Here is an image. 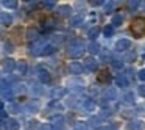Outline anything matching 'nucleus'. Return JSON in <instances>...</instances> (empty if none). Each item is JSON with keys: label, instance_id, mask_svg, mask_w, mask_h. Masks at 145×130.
Instances as JSON below:
<instances>
[{"label": "nucleus", "instance_id": "obj_1", "mask_svg": "<svg viewBox=\"0 0 145 130\" xmlns=\"http://www.w3.org/2000/svg\"><path fill=\"white\" fill-rule=\"evenodd\" d=\"M131 33L136 38H140L145 35V17H136L131 22Z\"/></svg>", "mask_w": 145, "mask_h": 130}, {"label": "nucleus", "instance_id": "obj_2", "mask_svg": "<svg viewBox=\"0 0 145 130\" xmlns=\"http://www.w3.org/2000/svg\"><path fill=\"white\" fill-rule=\"evenodd\" d=\"M106 75L108 77H109V72H108V71L106 69H105V71H101V72L100 74H98V80H100V82H106Z\"/></svg>", "mask_w": 145, "mask_h": 130}]
</instances>
